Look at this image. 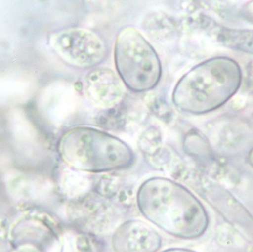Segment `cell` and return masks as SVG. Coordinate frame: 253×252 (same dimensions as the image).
<instances>
[{
  "instance_id": "obj_1",
  "label": "cell",
  "mask_w": 253,
  "mask_h": 252,
  "mask_svg": "<svg viewBox=\"0 0 253 252\" xmlns=\"http://www.w3.org/2000/svg\"><path fill=\"white\" fill-rule=\"evenodd\" d=\"M136 202L148 221L174 237L197 239L208 229L210 218L203 204L172 179L161 176L146 179L138 189Z\"/></svg>"
},
{
  "instance_id": "obj_2",
  "label": "cell",
  "mask_w": 253,
  "mask_h": 252,
  "mask_svg": "<svg viewBox=\"0 0 253 252\" xmlns=\"http://www.w3.org/2000/svg\"><path fill=\"white\" fill-rule=\"evenodd\" d=\"M238 64L226 57L210 58L183 75L174 86L172 102L183 113L203 115L222 106L240 88Z\"/></svg>"
},
{
  "instance_id": "obj_3",
  "label": "cell",
  "mask_w": 253,
  "mask_h": 252,
  "mask_svg": "<svg viewBox=\"0 0 253 252\" xmlns=\"http://www.w3.org/2000/svg\"><path fill=\"white\" fill-rule=\"evenodd\" d=\"M58 149L68 166L87 173L126 169L135 161L131 148L122 139L89 126H76L65 132Z\"/></svg>"
},
{
  "instance_id": "obj_4",
  "label": "cell",
  "mask_w": 253,
  "mask_h": 252,
  "mask_svg": "<svg viewBox=\"0 0 253 252\" xmlns=\"http://www.w3.org/2000/svg\"><path fill=\"white\" fill-rule=\"evenodd\" d=\"M114 60L126 88L146 92L156 87L163 75L160 58L153 45L133 27L122 28L116 37Z\"/></svg>"
},
{
  "instance_id": "obj_5",
  "label": "cell",
  "mask_w": 253,
  "mask_h": 252,
  "mask_svg": "<svg viewBox=\"0 0 253 252\" xmlns=\"http://www.w3.org/2000/svg\"><path fill=\"white\" fill-rule=\"evenodd\" d=\"M50 45L67 63L80 68H94L107 55L104 41L93 31L68 28L52 34Z\"/></svg>"
},
{
  "instance_id": "obj_6",
  "label": "cell",
  "mask_w": 253,
  "mask_h": 252,
  "mask_svg": "<svg viewBox=\"0 0 253 252\" xmlns=\"http://www.w3.org/2000/svg\"><path fill=\"white\" fill-rule=\"evenodd\" d=\"M86 99L95 106L109 109L123 100L126 86L115 71L105 67L89 71L83 81Z\"/></svg>"
},
{
  "instance_id": "obj_7",
  "label": "cell",
  "mask_w": 253,
  "mask_h": 252,
  "mask_svg": "<svg viewBox=\"0 0 253 252\" xmlns=\"http://www.w3.org/2000/svg\"><path fill=\"white\" fill-rule=\"evenodd\" d=\"M162 245V236L154 228L136 219L124 222L112 237L114 252H157Z\"/></svg>"
},
{
  "instance_id": "obj_8",
  "label": "cell",
  "mask_w": 253,
  "mask_h": 252,
  "mask_svg": "<svg viewBox=\"0 0 253 252\" xmlns=\"http://www.w3.org/2000/svg\"><path fill=\"white\" fill-rule=\"evenodd\" d=\"M217 37L223 45L253 55V31L223 28Z\"/></svg>"
},
{
  "instance_id": "obj_9",
  "label": "cell",
  "mask_w": 253,
  "mask_h": 252,
  "mask_svg": "<svg viewBox=\"0 0 253 252\" xmlns=\"http://www.w3.org/2000/svg\"><path fill=\"white\" fill-rule=\"evenodd\" d=\"M246 85L249 92L253 95V61L247 65Z\"/></svg>"
},
{
  "instance_id": "obj_10",
  "label": "cell",
  "mask_w": 253,
  "mask_h": 252,
  "mask_svg": "<svg viewBox=\"0 0 253 252\" xmlns=\"http://www.w3.org/2000/svg\"><path fill=\"white\" fill-rule=\"evenodd\" d=\"M162 252H197L191 249H183V248H171L168 249Z\"/></svg>"
},
{
  "instance_id": "obj_11",
  "label": "cell",
  "mask_w": 253,
  "mask_h": 252,
  "mask_svg": "<svg viewBox=\"0 0 253 252\" xmlns=\"http://www.w3.org/2000/svg\"><path fill=\"white\" fill-rule=\"evenodd\" d=\"M246 11H247L249 18H251L253 21V2L247 5V8H246Z\"/></svg>"
},
{
  "instance_id": "obj_12",
  "label": "cell",
  "mask_w": 253,
  "mask_h": 252,
  "mask_svg": "<svg viewBox=\"0 0 253 252\" xmlns=\"http://www.w3.org/2000/svg\"><path fill=\"white\" fill-rule=\"evenodd\" d=\"M249 162H250V165L253 166V148L252 149V150L250 151V154H249Z\"/></svg>"
}]
</instances>
